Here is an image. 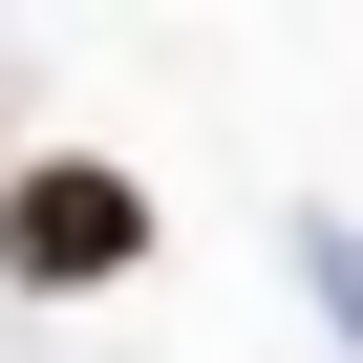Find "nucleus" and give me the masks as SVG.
<instances>
[{"mask_svg": "<svg viewBox=\"0 0 363 363\" xmlns=\"http://www.w3.org/2000/svg\"><path fill=\"white\" fill-rule=\"evenodd\" d=\"M128 257H150V171H107V150L0 171V278H22V299H107Z\"/></svg>", "mask_w": 363, "mask_h": 363, "instance_id": "nucleus-1", "label": "nucleus"}]
</instances>
